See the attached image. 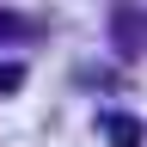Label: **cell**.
Returning a JSON list of instances; mask_svg holds the SVG:
<instances>
[{"instance_id":"cell-2","label":"cell","mask_w":147,"mask_h":147,"mask_svg":"<svg viewBox=\"0 0 147 147\" xmlns=\"http://www.w3.org/2000/svg\"><path fill=\"white\" fill-rule=\"evenodd\" d=\"M104 141L110 147H141V117H129V110L104 117Z\"/></svg>"},{"instance_id":"cell-3","label":"cell","mask_w":147,"mask_h":147,"mask_svg":"<svg viewBox=\"0 0 147 147\" xmlns=\"http://www.w3.org/2000/svg\"><path fill=\"white\" fill-rule=\"evenodd\" d=\"M31 37V18H18V12H0V43H25Z\"/></svg>"},{"instance_id":"cell-1","label":"cell","mask_w":147,"mask_h":147,"mask_svg":"<svg viewBox=\"0 0 147 147\" xmlns=\"http://www.w3.org/2000/svg\"><path fill=\"white\" fill-rule=\"evenodd\" d=\"M110 49H117L123 61H135L147 49V12L135 0H117V6H110Z\"/></svg>"},{"instance_id":"cell-4","label":"cell","mask_w":147,"mask_h":147,"mask_svg":"<svg viewBox=\"0 0 147 147\" xmlns=\"http://www.w3.org/2000/svg\"><path fill=\"white\" fill-rule=\"evenodd\" d=\"M18 80H25V67H12V61L0 67V92H18Z\"/></svg>"}]
</instances>
